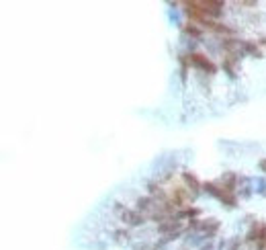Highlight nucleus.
Masks as SVG:
<instances>
[{"label":"nucleus","instance_id":"12","mask_svg":"<svg viewBox=\"0 0 266 250\" xmlns=\"http://www.w3.org/2000/svg\"><path fill=\"white\" fill-rule=\"evenodd\" d=\"M254 193L252 189V179L246 177V175H240V181H238V197L240 199H250Z\"/></svg>","mask_w":266,"mask_h":250},{"label":"nucleus","instance_id":"15","mask_svg":"<svg viewBox=\"0 0 266 250\" xmlns=\"http://www.w3.org/2000/svg\"><path fill=\"white\" fill-rule=\"evenodd\" d=\"M242 248H244V238H240V236H234L230 240V244H227V250H242Z\"/></svg>","mask_w":266,"mask_h":250},{"label":"nucleus","instance_id":"20","mask_svg":"<svg viewBox=\"0 0 266 250\" xmlns=\"http://www.w3.org/2000/svg\"><path fill=\"white\" fill-rule=\"evenodd\" d=\"M242 250H254V246H250V244H246V242H244V248Z\"/></svg>","mask_w":266,"mask_h":250},{"label":"nucleus","instance_id":"5","mask_svg":"<svg viewBox=\"0 0 266 250\" xmlns=\"http://www.w3.org/2000/svg\"><path fill=\"white\" fill-rule=\"evenodd\" d=\"M223 74L230 78V80H238L240 78V60L234 57V55H221V62H219Z\"/></svg>","mask_w":266,"mask_h":250},{"label":"nucleus","instance_id":"19","mask_svg":"<svg viewBox=\"0 0 266 250\" xmlns=\"http://www.w3.org/2000/svg\"><path fill=\"white\" fill-rule=\"evenodd\" d=\"M176 250H191V248H188L186 244H182V242H180V246H178V248H176Z\"/></svg>","mask_w":266,"mask_h":250},{"label":"nucleus","instance_id":"1","mask_svg":"<svg viewBox=\"0 0 266 250\" xmlns=\"http://www.w3.org/2000/svg\"><path fill=\"white\" fill-rule=\"evenodd\" d=\"M111 211L117 216V220H119L125 228H141V226H145V224L149 222L145 214H141V211L135 209V207H127V205L121 203V201H115V203L111 205Z\"/></svg>","mask_w":266,"mask_h":250},{"label":"nucleus","instance_id":"16","mask_svg":"<svg viewBox=\"0 0 266 250\" xmlns=\"http://www.w3.org/2000/svg\"><path fill=\"white\" fill-rule=\"evenodd\" d=\"M258 195H262L266 197V179L264 177H260V179H256V189H254Z\"/></svg>","mask_w":266,"mask_h":250},{"label":"nucleus","instance_id":"9","mask_svg":"<svg viewBox=\"0 0 266 250\" xmlns=\"http://www.w3.org/2000/svg\"><path fill=\"white\" fill-rule=\"evenodd\" d=\"M238 181H240V175L234 172V170H227V172H223L215 183H217L219 187L232 191V193H238Z\"/></svg>","mask_w":266,"mask_h":250},{"label":"nucleus","instance_id":"7","mask_svg":"<svg viewBox=\"0 0 266 250\" xmlns=\"http://www.w3.org/2000/svg\"><path fill=\"white\" fill-rule=\"evenodd\" d=\"M158 205H160V201L154 199L151 195H139V197H135V209H139L145 216H151L154 211H158Z\"/></svg>","mask_w":266,"mask_h":250},{"label":"nucleus","instance_id":"4","mask_svg":"<svg viewBox=\"0 0 266 250\" xmlns=\"http://www.w3.org/2000/svg\"><path fill=\"white\" fill-rule=\"evenodd\" d=\"M180 181H182V185L193 193V197H195V199H197V197H201V193H203V183L197 179V175H195L193 170L184 168V170L180 172Z\"/></svg>","mask_w":266,"mask_h":250},{"label":"nucleus","instance_id":"6","mask_svg":"<svg viewBox=\"0 0 266 250\" xmlns=\"http://www.w3.org/2000/svg\"><path fill=\"white\" fill-rule=\"evenodd\" d=\"M221 230V222L217 218H207V220H201V226H199V234H203L207 240H213Z\"/></svg>","mask_w":266,"mask_h":250},{"label":"nucleus","instance_id":"2","mask_svg":"<svg viewBox=\"0 0 266 250\" xmlns=\"http://www.w3.org/2000/svg\"><path fill=\"white\" fill-rule=\"evenodd\" d=\"M203 193H207L209 197L217 199V201H219L221 205H225L227 209H236V207H238V203H240L238 193H232V191H227V189L219 187L215 181H205V183H203Z\"/></svg>","mask_w":266,"mask_h":250},{"label":"nucleus","instance_id":"10","mask_svg":"<svg viewBox=\"0 0 266 250\" xmlns=\"http://www.w3.org/2000/svg\"><path fill=\"white\" fill-rule=\"evenodd\" d=\"M242 49H244V55H250L254 60H264V51L256 43V39H242Z\"/></svg>","mask_w":266,"mask_h":250},{"label":"nucleus","instance_id":"14","mask_svg":"<svg viewBox=\"0 0 266 250\" xmlns=\"http://www.w3.org/2000/svg\"><path fill=\"white\" fill-rule=\"evenodd\" d=\"M113 238H115V242H119V244H125V242H129L133 236L131 232H129V228H125V226H121V228H117L115 232H113Z\"/></svg>","mask_w":266,"mask_h":250},{"label":"nucleus","instance_id":"11","mask_svg":"<svg viewBox=\"0 0 266 250\" xmlns=\"http://www.w3.org/2000/svg\"><path fill=\"white\" fill-rule=\"evenodd\" d=\"M260 230H262V222H258V220L250 222L248 232H246V236H244V242L250 244V246H256V242H258V238H260Z\"/></svg>","mask_w":266,"mask_h":250},{"label":"nucleus","instance_id":"8","mask_svg":"<svg viewBox=\"0 0 266 250\" xmlns=\"http://www.w3.org/2000/svg\"><path fill=\"white\" fill-rule=\"evenodd\" d=\"M178 27H180V31H182L186 37H191V41H203V37H205V29H203L201 25L193 23V21H184V23H180Z\"/></svg>","mask_w":266,"mask_h":250},{"label":"nucleus","instance_id":"17","mask_svg":"<svg viewBox=\"0 0 266 250\" xmlns=\"http://www.w3.org/2000/svg\"><path fill=\"white\" fill-rule=\"evenodd\" d=\"M215 248H217V246H215V242H213V240H209L207 244H203L201 248H197V250H215Z\"/></svg>","mask_w":266,"mask_h":250},{"label":"nucleus","instance_id":"13","mask_svg":"<svg viewBox=\"0 0 266 250\" xmlns=\"http://www.w3.org/2000/svg\"><path fill=\"white\" fill-rule=\"evenodd\" d=\"M203 214V209L201 207H195V205H188V207H182V209H178L176 211V220H180V222H188V220H195V218H199Z\"/></svg>","mask_w":266,"mask_h":250},{"label":"nucleus","instance_id":"18","mask_svg":"<svg viewBox=\"0 0 266 250\" xmlns=\"http://www.w3.org/2000/svg\"><path fill=\"white\" fill-rule=\"evenodd\" d=\"M258 168H260V172L266 175V158H260V160H258Z\"/></svg>","mask_w":266,"mask_h":250},{"label":"nucleus","instance_id":"3","mask_svg":"<svg viewBox=\"0 0 266 250\" xmlns=\"http://www.w3.org/2000/svg\"><path fill=\"white\" fill-rule=\"evenodd\" d=\"M191 68H195L199 74H205L209 78H213L219 72V66L203 51H191Z\"/></svg>","mask_w":266,"mask_h":250}]
</instances>
